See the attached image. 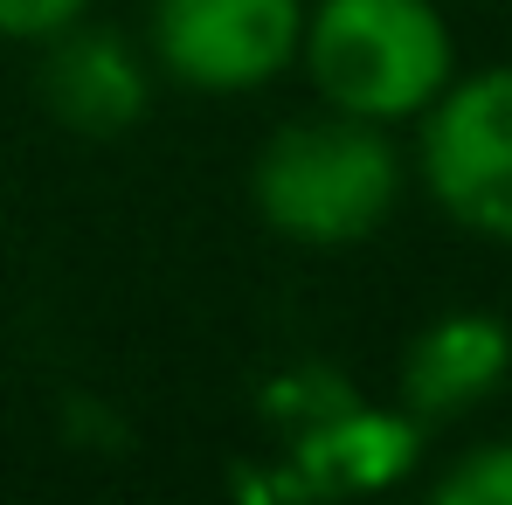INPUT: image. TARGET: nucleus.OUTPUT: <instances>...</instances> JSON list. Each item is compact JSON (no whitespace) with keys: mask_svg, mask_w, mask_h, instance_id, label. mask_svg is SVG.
Here are the masks:
<instances>
[{"mask_svg":"<svg viewBox=\"0 0 512 505\" xmlns=\"http://www.w3.org/2000/svg\"><path fill=\"white\" fill-rule=\"evenodd\" d=\"M506 7H512V0H506Z\"/></svg>","mask_w":512,"mask_h":505,"instance_id":"nucleus-9","label":"nucleus"},{"mask_svg":"<svg viewBox=\"0 0 512 505\" xmlns=\"http://www.w3.org/2000/svg\"><path fill=\"white\" fill-rule=\"evenodd\" d=\"M409 180L450 229L512 250V63L457 70L436 90L416 118Z\"/></svg>","mask_w":512,"mask_h":505,"instance_id":"nucleus-3","label":"nucleus"},{"mask_svg":"<svg viewBox=\"0 0 512 505\" xmlns=\"http://www.w3.org/2000/svg\"><path fill=\"white\" fill-rule=\"evenodd\" d=\"M153 56L111 28H63L42 42V63H35V90H42V111L77 132V139H125L146 111H153Z\"/></svg>","mask_w":512,"mask_h":505,"instance_id":"nucleus-5","label":"nucleus"},{"mask_svg":"<svg viewBox=\"0 0 512 505\" xmlns=\"http://www.w3.org/2000/svg\"><path fill=\"white\" fill-rule=\"evenodd\" d=\"M298 70L326 111L402 132L464 63L443 0H305Z\"/></svg>","mask_w":512,"mask_h":505,"instance_id":"nucleus-2","label":"nucleus"},{"mask_svg":"<svg viewBox=\"0 0 512 505\" xmlns=\"http://www.w3.org/2000/svg\"><path fill=\"white\" fill-rule=\"evenodd\" d=\"M305 0H153L146 56L153 70L201 97H250L298 70Z\"/></svg>","mask_w":512,"mask_h":505,"instance_id":"nucleus-4","label":"nucleus"},{"mask_svg":"<svg viewBox=\"0 0 512 505\" xmlns=\"http://www.w3.org/2000/svg\"><path fill=\"white\" fill-rule=\"evenodd\" d=\"M409 194V153L388 125L346 111H298L263 132L250 160L256 222L298 250H360L374 243Z\"/></svg>","mask_w":512,"mask_h":505,"instance_id":"nucleus-1","label":"nucleus"},{"mask_svg":"<svg viewBox=\"0 0 512 505\" xmlns=\"http://www.w3.org/2000/svg\"><path fill=\"white\" fill-rule=\"evenodd\" d=\"M90 7H97V0H0V42H28V49H42L49 35H63V28L90 21Z\"/></svg>","mask_w":512,"mask_h":505,"instance_id":"nucleus-8","label":"nucleus"},{"mask_svg":"<svg viewBox=\"0 0 512 505\" xmlns=\"http://www.w3.org/2000/svg\"><path fill=\"white\" fill-rule=\"evenodd\" d=\"M506 381H512V326L499 312H478V305L436 312L429 326H416V339L402 346V367H395L402 409L416 422L471 416Z\"/></svg>","mask_w":512,"mask_h":505,"instance_id":"nucleus-6","label":"nucleus"},{"mask_svg":"<svg viewBox=\"0 0 512 505\" xmlns=\"http://www.w3.org/2000/svg\"><path fill=\"white\" fill-rule=\"evenodd\" d=\"M443 505H512V436L471 443L443 478H436Z\"/></svg>","mask_w":512,"mask_h":505,"instance_id":"nucleus-7","label":"nucleus"}]
</instances>
